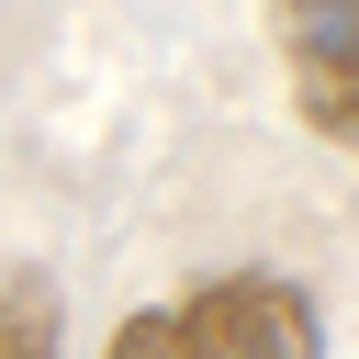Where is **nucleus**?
Listing matches in <instances>:
<instances>
[{"instance_id": "1", "label": "nucleus", "mask_w": 359, "mask_h": 359, "mask_svg": "<svg viewBox=\"0 0 359 359\" xmlns=\"http://www.w3.org/2000/svg\"><path fill=\"white\" fill-rule=\"evenodd\" d=\"M112 359H325V314L303 280L280 269H236V280H202L157 314H135L112 337Z\"/></svg>"}, {"instance_id": "2", "label": "nucleus", "mask_w": 359, "mask_h": 359, "mask_svg": "<svg viewBox=\"0 0 359 359\" xmlns=\"http://www.w3.org/2000/svg\"><path fill=\"white\" fill-rule=\"evenodd\" d=\"M280 56H292V101L325 146H348L359 123V0H280Z\"/></svg>"}, {"instance_id": "3", "label": "nucleus", "mask_w": 359, "mask_h": 359, "mask_svg": "<svg viewBox=\"0 0 359 359\" xmlns=\"http://www.w3.org/2000/svg\"><path fill=\"white\" fill-rule=\"evenodd\" d=\"M67 303H56V280L22 258V269H0V359H67Z\"/></svg>"}]
</instances>
